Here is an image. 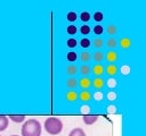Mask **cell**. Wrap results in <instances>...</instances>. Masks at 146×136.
Listing matches in <instances>:
<instances>
[{"label": "cell", "instance_id": "cell-1", "mask_svg": "<svg viewBox=\"0 0 146 136\" xmlns=\"http://www.w3.org/2000/svg\"><path fill=\"white\" fill-rule=\"evenodd\" d=\"M41 131H42V127L39 120L31 118L23 124L21 134L22 136H41Z\"/></svg>", "mask_w": 146, "mask_h": 136}, {"label": "cell", "instance_id": "cell-2", "mask_svg": "<svg viewBox=\"0 0 146 136\" xmlns=\"http://www.w3.org/2000/svg\"><path fill=\"white\" fill-rule=\"evenodd\" d=\"M43 127H44V130L49 134V135H58L60 134V131L63 130V122L59 118H56V117H49L44 120V124H43Z\"/></svg>", "mask_w": 146, "mask_h": 136}, {"label": "cell", "instance_id": "cell-3", "mask_svg": "<svg viewBox=\"0 0 146 136\" xmlns=\"http://www.w3.org/2000/svg\"><path fill=\"white\" fill-rule=\"evenodd\" d=\"M90 74H92L95 77H103V75L105 74V67L103 66V63H95L90 70Z\"/></svg>", "mask_w": 146, "mask_h": 136}, {"label": "cell", "instance_id": "cell-4", "mask_svg": "<svg viewBox=\"0 0 146 136\" xmlns=\"http://www.w3.org/2000/svg\"><path fill=\"white\" fill-rule=\"evenodd\" d=\"M104 56H105V59L108 63H114L119 59V54L115 50H108L106 53H104Z\"/></svg>", "mask_w": 146, "mask_h": 136}, {"label": "cell", "instance_id": "cell-5", "mask_svg": "<svg viewBox=\"0 0 146 136\" xmlns=\"http://www.w3.org/2000/svg\"><path fill=\"white\" fill-rule=\"evenodd\" d=\"M78 86H80L82 88V91L88 90L89 87H91V79L88 76H86V77L82 76L80 79H78Z\"/></svg>", "mask_w": 146, "mask_h": 136}, {"label": "cell", "instance_id": "cell-6", "mask_svg": "<svg viewBox=\"0 0 146 136\" xmlns=\"http://www.w3.org/2000/svg\"><path fill=\"white\" fill-rule=\"evenodd\" d=\"M91 86L95 90H102L105 86V80L103 77H95L94 79H91Z\"/></svg>", "mask_w": 146, "mask_h": 136}, {"label": "cell", "instance_id": "cell-7", "mask_svg": "<svg viewBox=\"0 0 146 136\" xmlns=\"http://www.w3.org/2000/svg\"><path fill=\"white\" fill-rule=\"evenodd\" d=\"M78 97H79V93L75 90H70L65 93V99L70 103H73V102L78 101Z\"/></svg>", "mask_w": 146, "mask_h": 136}, {"label": "cell", "instance_id": "cell-8", "mask_svg": "<svg viewBox=\"0 0 146 136\" xmlns=\"http://www.w3.org/2000/svg\"><path fill=\"white\" fill-rule=\"evenodd\" d=\"M91 97H92L91 92L88 91V90H83V91H81V92L79 93L78 100H80V101L83 102V103H87V102H89V101L91 100Z\"/></svg>", "mask_w": 146, "mask_h": 136}, {"label": "cell", "instance_id": "cell-9", "mask_svg": "<svg viewBox=\"0 0 146 136\" xmlns=\"http://www.w3.org/2000/svg\"><path fill=\"white\" fill-rule=\"evenodd\" d=\"M105 74H107L110 77H114L117 74V66L115 63H108L105 67Z\"/></svg>", "mask_w": 146, "mask_h": 136}, {"label": "cell", "instance_id": "cell-10", "mask_svg": "<svg viewBox=\"0 0 146 136\" xmlns=\"http://www.w3.org/2000/svg\"><path fill=\"white\" fill-rule=\"evenodd\" d=\"M79 73V67L75 63H70L66 66V74L71 77H74Z\"/></svg>", "mask_w": 146, "mask_h": 136}, {"label": "cell", "instance_id": "cell-11", "mask_svg": "<svg viewBox=\"0 0 146 136\" xmlns=\"http://www.w3.org/2000/svg\"><path fill=\"white\" fill-rule=\"evenodd\" d=\"M91 58H92L97 63H100V62L105 59V56H104V53H103V51H102V50H96V51L92 53Z\"/></svg>", "mask_w": 146, "mask_h": 136}, {"label": "cell", "instance_id": "cell-12", "mask_svg": "<svg viewBox=\"0 0 146 136\" xmlns=\"http://www.w3.org/2000/svg\"><path fill=\"white\" fill-rule=\"evenodd\" d=\"M119 43H120V46H121L122 49H129V48L131 46V40H130L128 36H122V37L120 39Z\"/></svg>", "mask_w": 146, "mask_h": 136}, {"label": "cell", "instance_id": "cell-13", "mask_svg": "<svg viewBox=\"0 0 146 136\" xmlns=\"http://www.w3.org/2000/svg\"><path fill=\"white\" fill-rule=\"evenodd\" d=\"M65 84H66L67 88H70V90H75V88L78 87V79H76L75 77H70V78L66 79Z\"/></svg>", "mask_w": 146, "mask_h": 136}, {"label": "cell", "instance_id": "cell-14", "mask_svg": "<svg viewBox=\"0 0 146 136\" xmlns=\"http://www.w3.org/2000/svg\"><path fill=\"white\" fill-rule=\"evenodd\" d=\"M8 124H9L8 117L5 116V114H0V131L6 130L7 127H8Z\"/></svg>", "mask_w": 146, "mask_h": 136}, {"label": "cell", "instance_id": "cell-15", "mask_svg": "<svg viewBox=\"0 0 146 136\" xmlns=\"http://www.w3.org/2000/svg\"><path fill=\"white\" fill-rule=\"evenodd\" d=\"M90 70H91V67H90L89 65H87V63H82V65L79 67V73H80L83 77L88 76V75L90 74Z\"/></svg>", "mask_w": 146, "mask_h": 136}, {"label": "cell", "instance_id": "cell-16", "mask_svg": "<svg viewBox=\"0 0 146 136\" xmlns=\"http://www.w3.org/2000/svg\"><path fill=\"white\" fill-rule=\"evenodd\" d=\"M98 119V116L96 114H88V116H83V122L86 125H92L97 121Z\"/></svg>", "mask_w": 146, "mask_h": 136}, {"label": "cell", "instance_id": "cell-17", "mask_svg": "<svg viewBox=\"0 0 146 136\" xmlns=\"http://www.w3.org/2000/svg\"><path fill=\"white\" fill-rule=\"evenodd\" d=\"M105 45V41L102 39V37H95L94 40H92V46L95 48V49H97V50H99V49H102L103 46Z\"/></svg>", "mask_w": 146, "mask_h": 136}, {"label": "cell", "instance_id": "cell-18", "mask_svg": "<svg viewBox=\"0 0 146 136\" xmlns=\"http://www.w3.org/2000/svg\"><path fill=\"white\" fill-rule=\"evenodd\" d=\"M105 45L110 49V50H114V48L117 45V40L115 37H108L105 42Z\"/></svg>", "mask_w": 146, "mask_h": 136}, {"label": "cell", "instance_id": "cell-19", "mask_svg": "<svg viewBox=\"0 0 146 136\" xmlns=\"http://www.w3.org/2000/svg\"><path fill=\"white\" fill-rule=\"evenodd\" d=\"M80 60H81V62H83V63H87V62H89L90 60H91V53L90 52H88V51H82L81 53H80Z\"/></svg>", "mask_w": 146, "mask_h": 136}, {"label": "cell", "instance_id": "cell-20", "mask_svg": "<svg viewBox=\"0 0 146 136\" xmlns=\"http://www.w3.org/2000/svg\"><path fill=\"white\" fill-rule=\"evenodd\" d=\"M8 119H10V120L14 121V122L19 124V122H23V121L25 120V116H24V114H10V116L8 117Z\"/></svg>", "mask_w": 146, "mask_h": 136}, {"label": "cell", "instance_id": "cell-21", "mask_svg": "<svg viewBox=\"0 0 146 136\" xmlns=\"http://www.w3.org/2000/svg\"><path fill=\"white\" fill-rule=\"evenodd\" d=\"M68 136H87V135H86V133H84V130L82 128L76 127V128H74V129H72L70 131Z\"/></svg>", "mask_w": 146, "mask_h": 136}, {"label": "cell", "instance_id": "cell-22", "mask_svg": "<svg viewBox=\"0 0 146 136\" xmlns=\"http://www.w3.org/2000/svg\"><path fill=\"white\" fill-rule=\"evenodd\" d=\"M106 32H107V34L110 35V37H113V35H115V34H116L117 28H116V26H115V25L111 24V25H108V26H107Z\"/></svg>", "mask_w": 146, "mask_h": 136}, {"label": "cell", "instance_id": "cell-23", "mask_svg": "<svg viewBox=\"0 0 146 136\" xmlns=\"http://www.w3.org/2000/svg\"><path fill=\"white\" fill-rule=\"evenodd\" d=\"M94 32H95L96 34H100V33L103 32V28H102V26H96V27L94 28Z\"/></svg>", "mask_w": 146, "mask_h": 136}, {"label": "cell", "instance_id": "cell-24", "mask_svg": "<svg viewBox=\"0 0 146 136\" xmlns=\"http://www.w3.org/2000/svg\"><path fill=\"white\" fill-rule=\"evenodd\" d=\"M81 32H82V33H84V34H88V33L90 32V28H89L88 26H82V28H81Z\"/></svg>", "mask_w": 146, "mask_h": 136}, {"label": "cell", "instance_id": "cell-25", "mask_svg": "<svg viewBox=\"0 0 146 136\" xmlns=\"http://www.w3.org/2000/svg\"><path fill=\"white\" fill-rule=\"evenodd\" d=\"M95 19H96V20H102V19H103V15H102L100 12L95 14Z\"/></svg>", "mask_w": 146, "mask_h": 136}, {"label": "cell", "instance_id": "cell-26", "mask_svg": "<svg viewBox=\"0 0 146 136\" xmlns=\"http://www.w3.org/2000/svg\"><path fill=\"white\" fill-rule=\"evenodd\" d=\"M88 17H89V15H88L87 12H84V14L81 15V19H82V20H88V19H89Z\"/></svg>", "mask_w": 146, "mask_h": 136}, {"label": "cell", "instance_id": "cell-27", "mask_svg": "<svg viewBox=\"0 0 146 136\" xmlns=\"http://www.w3.org/2000/svg\"><path fill=\"white\" fill-rule=\"evenodd\" d=\"M11 136H19V135H11Z\"/></svg>", "mask_w": 146, "mask_h": 136}, {"label": "cell", "instance_id": "cell-28", "mask_svg": "<svg viewBox=\"0 0 146 136\" xmlns=\"http://www.w3.org/2000/svg\"><path fill=\"white\" fill-rule=\"evenodd\" d=\"M0 136H1V135H0Z\"/></svg>", "mask_w": 146, "mask_h": 136}]
</instances>
